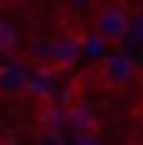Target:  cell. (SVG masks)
<instances>
[{
  "label": "cell",
  "mask_w": 143,
  "mask_h": 145,
  "mask_svg": "<svg viewBox=\"0 0 143 145\" xmlns=\"http://www.w3.org/2000/svg\"><path fill=\"white\" fill-rule=\"evenodd\" d=\"M137 74H140L137 62H134L131 56H125V54H110V56H105L93 68V80L99 83L105 92H122V89H128L134 80H137Z\"/></svg>",
  "instance_id": "obj_1"
},
{
  "label": "cell",
  "mask_w": 143,
  "mask_h": 145,
  "mask_svg": "<svg viewBox=\"0 0 143 145\" xmlns=\"http://www.w3.org/2000/svg\"><path fill=\"white\" fill-rule=\"evenodd\" d=\"M128 30H131V21H128V15L119 6L99 9V15H95V21H93V36L99 39L101 44H107V48H119V44L125 42Z\"/></svg>",
  "instance_id": "obj_2"
},
{
  "label": "cell",
  "mask_w": 143,
  "mask_h": 145,
  "mask_svg": "<svg viewBox=\"0 0 143 145\" xmlns=\"http://www.w3.org/2000/svg\"><path fill=\"white\" fill-rule=\"evenodd\" d=\"M66 121L77 130V133H83V136H89V133H95V130H99V113H95L87 101L72 104V107L66 110Z\"/></svg>",
  "instance_id": "obj_3"
},
{
  "label": "cell",
  "mask_w": 143,
  "mask_h": 145,
  "mask_svg": "<svg viewBox=\"0 0 143 145\" xmlns=\"http://www.w3.org/2000/svg\"><path fill=\"white\" fill-rule=\"evenodd\" d=\"M27 59L39 71H57V48L48 39H33L27 48Z\"/></svg>",
  "instance_id": "obj_4"
},
{
  "label": "cell",
  "mask_w": 143,
  "mask_h": 145,
  "mask_svg": "<svg viewBox=\"0 0 143 145\" xmlns=\"http://www.w3.org/2000/svg\"><path fill=\"white\" fill-rule=\"evenodd\" d=\"M24 89H30L27 74L21 68H12V65H0V98L21 95Z\"/></svg>",
  "instance_id": "obj_5"
},
{
  "label": "cell",
  "mask_w": 143,
  "mask_h": 145,
  "mask_svg": "<svg viewBox=\"0 0 143 145\" xmlns=\"http://www.w3.org/2000/svg\"><path fill=\"white\" fill-rule=\"evenodd\" d=\"M54 48H57V71H66L81 59V42L75 36H69V33L54 39Z\"/></svg>",
  "instance_id": "obj_6"
},
{
  "label": "cell",
  "mask_w": 143,
  "mask_h": 145,
  "mask_svg": "<svg viewBox=\"0 0 143 145\" xmlns=\"http://www.w3.org/2000/svg\"><path fill=\"white\" fill-rule=\"evenodd\" d=\"M15 44H18V33H15V27H12L9 21H0V50H3V54H9Z\"/></svg>",
  "instance_id": "obj_7"
},
{
  "label": "cell",
  "mask_w": 143,
  "mask_h": 145,
  "mask_svg": "<svg viewBox=\"0 0 143 145\" xmlns=\"http://www.w3.org/2000/svg\"><path fill=\"white\" fill-rule=\"evenodd\" d=\"M33 145H66V142H63V136L57 133V130H42Z\"/></svg>",
  "instance_id": "obj_8"
},
{
  "label": "cell",
  "mask_w": 143,
  "mask_h": 145,
  "mask_svg": "<svg viewBox=\"0 0 143 145\" xmlns=\"http://www.w3.org/2000/svg\"><path fill=\"white\" fill-rule=\"evenodd\" d=\"M137 92H140V104H143V68H140V74H137Z\"/></svg>",
  "instance_id": "obj_9"
}]
</instances>
